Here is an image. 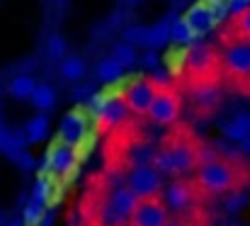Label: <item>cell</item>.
<instances>
[{
	"label": "cell",
	"instance_id": "cell-1",
	"mask_svg": "<svg viewBox=\"0 0 250 226\" xmlns=\"http://www.w3.org/2000/svg\"><path fill=\"white\" fill-rule=\"evenodd\" d=\"M243 180V163H233L226 158H214L202 163L197 170V187L207 195H226L241 187Z\"/></svg>",
	"mask_w": 250,
	"mask_h": 226
},
{
	"label": "cell",
	"instance_id": "cell-2",
	"mask_svg": "<svg viewBox=\"0 0 250 226\" xmlns=\"http://www.w3.org/2000/svg\"><path fill=\"white\" fill-rule=\"evenodd\" d=\"M194 165H199V156H197V146L189 141H172L170 146L158 151V156L153 160V168L167 178L185 175Z\"/></svg>",
	"mask_w": 250,
	"mask_h": 226
},
{
	"label": "cell",
	"instance_id": "cell-3",
	"mask_svg": "<svg viewBox=\"0 0 250 226\" xmlns=\"http://www.w3.org/2000/svg\"><path fill=\"white\" fill-rule=\"evenodd\" d=\"M124 185L139 200H153V197H161V192H163V175L153 165H134L126 173Z\"/></svg>",
	"mask_w": 250,
	"mask_h": 226
},
{
	"label": "cell",
	"instance_id": "cell-4",
	"mask_svg": "<svg viewBox=\"0 0 250 226\" xmlns=\"http://www.w3.org/2000/svg\"><path fill=\"white\" fill-rule=\"evenodd\" d=\"M78 160H81V156H78V146H71V144H66V141H54L49 151H46V158H44V173H49L51 178H66V175H71L76 168H78Z\"/></svg>",
	"mask_w": 250,
	"mask_h": 226
},
{
	"label": "cell",
	"instance_id": "cell-5",
	"mask_svg": "<svg viewBox=\"0 0 250 226\" xmlns=\"http://www.w3.org/2000/svg\"><path fill=\"white\" fill-rule=\"evenodd\" d=\"M92 107H95L102 127H107V129H117V127L126 124V119L131 114L124 97H117V95H92Z\"/></svg>",
	"mask_w": 250,
	"mask_h": 226
},
{
	"label": "cell",
	"instance_id": "cell-6",
	"mask_svg": "<svg viewBox=\"0 0 250 226\" xmlns=\"http://www.w3.org/2000/svg\"><path fill=\"white\" fill-rule=\"evenodd\" d=\"M156 92L158 88L148 78H134L131 83L124 85V102L134 114H148Z\"/></svg>",
	"mask_w": 250,
	"mask_h": 226
},
{
	"label": "cell",
	"instance_id": "cell-7",
	"mask_svg": "<svg viewBox=\"0 0 250 226\" xmlns=\"http://www.w3.org/2000/svg\"><path fill=\"white\" fill-rule=\"evenodd\" d=\"M170 222V212L163 204L161 197H153V200H141L139 207L134 209L129 226H166Z\"/></svg>",
	"mask_w": 250,
	"mask_h": 226
},
{
	"label": "cell",
	"instance_id": "cell-8",
	"mask_svg": "<svg viewBox=\"0 0 250 226\" xmlns=\"http://www.w3.org/2000/svg\"><path fill=\"white\" fill-rule=\"evenodd\" d=\"M224 68L238 80L250 78V42H231L224 49Z\"/></svg>",
	"mask_w": 250,
	"mask_h": 226
},
{
	"label": "cell",
	"instance_id": "cell-9",
	"mask_svg": "<svg viewBox=\"0 0 250 226\" xmlns=\"http://www.w3.org/2000/svg\"><path fill=\"white\" fill-rule=\"evenodd\" d=\"M161 200H163V204L167 207V212L182 214L194 202V187L189 182H185V180H170L167 185H163Z\"/></svg>",
	"mask_w": 250,
	"mask_h": 226
},
{
	"label": "cell",
	"instance_id": "cell-10",
	"mask_svg": "<svg viewBox=\"0 0 250 226\" xmlns=\"http://www.w3.org/2000/svg\"><path fill=\"white\" fill-rule=\"evenodd\" d=\"M90 129L87 122V112L85 110H71L63 114L61 124H59V141H66L71 146H81Z\"/></svg>",
	"mask_w": 250,
	"mask_h": 226
},
{
	"label": "cell",
	"instance_id": "cell-11",
	"mask_svg": "<svg viewBox=\"0 0 250 226\" xmlns=\"http://www.w3.org/2000/svg\"><path fill=\"white\" fill-rule=\"evenodd\" d=\"M182 20L189 24V29L197 34V39L204 37V34H209V32H214V29L219 27V20H216V15H214V10L209 7L207 0H199V2L189 5V7L185 10Z\"/></svg>",
	"mask_w": 250,
	"mask_h": 226
},
{
	"label": "cell",
	"instance_id": "cell-12",
	"mask_svg": "<svg viewBox=\"0 0 250 226\" xmlns=\"http://www.w3.org/2000/svg\"><path fill=\"white\" fill-rule=\"evenodd\" d=\"M148 117L156 124H172V122H177V117H180V97L172 90H158L153 102H151Z\"/></svg>",
	"mask_w": 250,
	"mask_h": 226
},
{
	"label": "cell",
	"instance_id": "cell-13",
	"mask_svg": "<svg viewBox=\"0 0 250 226\" xmlns=\"http://www.w3.org/2000/svg\"><path fill=\"white\" fill-rule=\"evenodd\" d=\"M139 197L126 187V185H114L109 192H107V204L114 209V212H119L126 222L131 219V214H134V209L139 207Z\"/></svg>",
	"mask_w": 250,
	"mask_h": 226
},
{
	"label": "cell",
	"instance_id": "cell-14",
	"mask_svg": "<svg viewBox=\"0 0 250 226\" xmlns=\"http://www.w3.org/2000/svg\"><path fill=\"white\" fill-rule=\"evenodd\" d=\"M221 134L231 144H243L250 139V112H236L231 119L221 124Z\"/></svg>",
	"mask_w": 250,
	"mask_h": 226
},
{
	"label": "cell",
	"instance_id": "cell-15",
	"mask_svg": "<svg viewBox=\"0 0 250 226\" xmlns=\"http://www.w3.org/2000/svg\"><path fill=\"white\" fill-rule=\"evenodd\" d=\"M214 66V51L204 44H192L187 49V71L197 75H204L211 71Z\"/></svg>",
	"mask_w": 250,
	"mask_h": 226
},
{
	"label": "cell",
	"instance_id": "cell-16",
	"mask_svg": "<svg viewBox=\"0 0 250 226\" xmlns=\"http://www.w3.org/2000/svg\"><path fill=\"white\" fill-rule=\"evenodd\" d=\"M192 100H194V105H197L199 110H214V107L221 102V90H219V85L202 80V83H194V88H192Z\"/></svg>",
	"mask_w": 250,
	"mask_h": 226
},
{
	"label": "cell",
	"instance_id": "cell-17",
	"mask_svg": "<svg viewBox=\"0 0 250 226\" xmlns=\"http://www.w3.org/2000/svg\"><path fill=\"white\" fill-rule=\"evenodd\" d=\"M22 149H27L22 129H7L5 124H0V153H5L10 160H15V156Z\"/></svg>",
	"mask_w": 250,
	"mask_h": 226
},
{
	"label": "cell",
	"instance_id": "cell-18",
	"mask_svg": "<svg viewBox=\"0 0 250 226\" xmlns=\"http://www.w3.org/2000/svg\"><path fill=\"white\" fill-rule=\"evenodd\" d=\"M37 85H39V83H37L34 75L20 73V75H15V78H10V83H7V95H10L12 100H32Z\"/></svg>",
	"mask_w": 250,
	"mask_h": 226
},
{
	"label": "cell",
	"instance_id": "cell-19",
	"mask_svg": "<svg viewBox=\"0 0 250 226\" xmlns=\"http://www.w3.org/2000/svg\"><path fill=\"white\" fill-rule=\"evenodd\" d=\"M22 134H24V141L27 144H42L46 136H49V117L46 114H34L27 119V124L22 127Z\"/></svg>",
	"mask_w": 250,
	"mask_h": 226
},
{
	"label": "cell",
	"instance_id": "cell-20",
	"mask_svg": "<svg viewBox=\"0 0 250 226\" xmlns=\"http://www.w3.org/2000/svg\"><path fill=\"white\" fill-rule=\"evenodd\" d=\"M56 100H59L56 88L49 85V83H39L29 102H32V107H34L39 114H46V112H51V110L56 107Z\"/></svg>",
	"mask_w": 250,
	"mask_h": 226
},
{
	"label": "cell",
	"instance_id": "cell-21",
	"mask_svg": "<svg viewBox=\"0 0 250 226\" xmlns=\"http://www.w3.org/2000/svg\"><path fill=\"white\" fill-rule=\"evenodd\" d=\"M172 20L175 17H163L153 24H148V42H146V49H163L167 42H170V27H172Z\"/></svg>",
	"mask_w": 250,
	"mask_h": 226
},
{
	"label": "cell",
	"instance_id": "cell-22",
	"mask_svg": "<svg viewBox=\"0 0 250 226\" xmlns=\"http://www.w3.org/2000/svg\"><path fill=\"white\" fill-rule=\"evenodd\" d=\"M170 42L177 49H189L192 44H197V34L189 29V24L182 17H175L172 20V27H170Z\"/></svg>",
	"mask_w": 250,
	"mask_h": 226
},
{
	"label": "cell",
	"instance_id": "cell-23",
	"mask_svg": "<svg viewBox=\"0 0 250 226\" xmlns=\"http://www.w3.org/2000/svg\"><path fill=\"white\" fill-rule=\"evenodd\" d=\"M85 73H87V66L81 56H66L61 64H59V75L68 83H78L83 80Z\"/></svg>",
	"mask_w": 250,
	"mask_h": 226
},
{
	"label": "cell",
	"instance_id": "cell-24",
	"mask_svg": "<svg viewBox=\"0 0 250 226\" xmlns=\"http://www.w3.org/2000/svg\"><path fill=\"white\" fill-rule=\"evenodd\" d=\"M95 75H97L100 83H117V80H122L124 68H122L112 56H104V59H100V61L95 64Z\"/></svg>",
	"mask_w": 250,
	"mask_h": 226
},
{
	"label": "cell",
	"instance_id": "cell-25",
	"mask_svg": "<svg viewBox=\"0 0 250 226\" xmlns=\"http://www.w3.org/2000/svg\"><path fill=\"white\" fill-rule=\"evenodd\" d=\"M124 71L126 68H134L136 66V61H139V54H136V46H131V44H126V42H117L114 46H112V54H109Z\"/></svg>",
	"mask_w": 250,
	"mask_h": 226
},
{
	"label": "cell",
	"instance_id": "cell-26",
	"mask_svg": "<svg viewBox=\"0 0 250 226\" xmlns=\"http://www.w3.org/2000/svg\"><path fill=\"white\" fill-rule=\"evenodd\" d=\"M44 217H46V204L44 202H39L34 197L24 202V207H22V222H24V226H39L44 222Z\"/></svg>",
	"mask_w": 250,
	"mask_h": 226
},
{
	"label": "cell",
	"instance_id": "cell-27",
	"mask_svg": "<svg viewBox=\"0 0 250 226\" xmlns=\"http://www.w3.org/2000/svg\"><path fill=\"white\" fill-rule=\"evenodd\" d=\"M250 202V195L243 190V187H236V190H231V192H226V200H224V209L229 212V214H238V212H243L246 207H248Z\"/></svg>",
	"mask_w": 250,
	"mask_h": 226
},
{
	"label": "cell",
	"instance_id": "cell-28",
	"mask_svg": "<svg viewBox=\"0 0 250 226\" xmlns=\"http://www.w3.org/2000/svg\"><path fill=\"white\" fill-rule=\"evenodd\" d=\"M156 156H158V151L153 149V146H148V144H136L134 149L129 151V163H131V168H134V165H153Z\"/></svg>",
	"mask_w": 250,
	"mask_h": 226
},
{
	"label": "cell",
	"instance_id": "cell-29",
	"mask_svg": "<svg viewBox=\"0 0 250 226\" xmlns=\"http://www.w3.org/2000/svg\"><path fill=\"white\" fill-rule=\"evenodd\" d=\"M97 226H129V222L119 214V212H114L109 204H107V200L97 207Z\"/></svg>",
	"mask_w": 250,
	"mask_h": 226
},
{
	"label": "cell",
	"instance_id": "cell-30",
	"mask_svg": "<svg viewBox=\"0 0 250 226\" xmlns=\"http://www.w3.org/2000/svg\"><path fill=\"white\" fill-rule=\"evenodd\" d=\"M122 42L131 46H146L148 42V24H129L122 34Z\"/></svg>",
	"mask_w": 250,
	"mask_h": 226
},
{
	"label": "cell",
	"instance_id": "cell-31",
	"mask_svg": "<svg viewBox=\"0 0 250 226\" xmlns=\"http://www.w3.org/2000/svg\"><path fill=\"white\" fill-rule=\"evenodd\" d=\"M54 182H56V178H51L49 173H42V175L37 178V182H34L32 197L39 200V202H44V204H49V202H51V200H49V192L54 190Z\"/></svg>",
	"mask_w": 250,
	"mask_h": 226
},
{
	"label": "cell",
	"instance_id": "cell-32",
	"mask_svg": "<svg viewBox=\"0 0 250 226\" xmlns=\"http://www.w3.org/2000/svg\"><path fill=\"white\" fill-rule=\"evenodd\" d=\"M66 51H68V42H66L61 34H51V37L46 39V54H49V59L63 61V59H66Z\"/></svg>",
	"mask_w": 250,
	"mask_h": 226
},
{
	"label": "cell",
	"instance_id": "cell-33",
	"mask_svg": "<svg viewBox=\"0 0 250 226\" xmlns=\"http://www.w3.org/2000/svg\"><path fill=\"white\" fill-rule=\"evenodd\" d=\"M148 80L158 88V90H170V80H172V73L166 68V64H161L158 68H153L148 73Z\"/></svg>",
	"mask_w": 250,
	"mask_h": 226
},
{
	"label": "cell",
	"instance_id": "cell-34",
	"mask_svg": "<svg viewBox=\"0 0 250 226\" xmlns=\"http://www.w3.org/2000/svg\"><path fill=\"white\" fill-rule=\"evenodd\" d=\"M236 34H238V39L250 42V10L243 12L241 17H236Z\"/></svg>",
	"mask_w": 250,
	"mask_h": 226
},
{
	"label": "cell",
	"instance_id": "cell-35",
	"mask_svg": "<svg viewBox=\"0 0 250 226\" xmlns=\"http://www.w3.org/2000/svg\"><path fill=\"white\" fill-rule=\"evenodd\" d=\"M226 7H229V17L236 20L250 10V0H226Z\"/></svg>",
	"mask_w": 250,
	"mask_h": 226
},
{
	"label": "cell",
	"instance_id": "cell-36",
	"mask_svg": "<svg viewBox=\"0 0 250 226\" xmlns=\"http://www.w3.org/2000/svg\"><path fill=\"white\" fill-rule=\"evenodd\" d=\"M139 64H141V66H144V68H146V71L151 73L153 68H158V66H161V56H158V51L148 49V51H146V54H144V56L139 59Z\"/></svg>",
	"mask_w": 250,
	"mask_h": 226
},
{
	"label": "cell",
	"instance_id": "cell-37",
	"mask_svg": "<svg viewBox=\"0 0 250 226\" xmlns=\"http://www.w3.org/2000/svg\"><path fill=\"white\" fill-rule=\"evenodd\" d=\"M15 163H17V165H20L22 170H32L37 160H34V156H32L29 151H27V149H22L20 153H17V156H15Z\"/></svg>",
	"mask_w": 250,
	"mask_h": 226
},
{
	"label": "cell",
	"instance_id": "cell-38",
	"mask_svg": "<svg viewBox=\"0 0 250 226\" xmlns=\"http://www.w3.org/2000/svg\"><path fill=\"white\" fill-rule=\"evenodd\" d=\"M71 97H73L76 102H83L87 97H92V88H90V85H78V88H73Z\"/></svg>",
	"mask_w": 250,
	"mask_h": 226
},
{
	"label": "cell",
	"instance_id": "cell-39",
	"mask_svg": "<svg viewBox=\"0 0 250 226\" xmlns=\"http://www.w3.org/2000/svg\"><path fill=\"white\" fill-rule=\"evenodd\" d=\"M54 219H56V217H54V212H46V217H44V222H42V224H39V226H54Z\"/></svg>",
	"mask_w": 250,
	"mask_h": 226
},
{
	"label": "cell",
	"instance_id": "cell-40",
	"mask_svg": "<svg viewBox=\"0 0 250 226\" xmlns=\"http://www.w3.org/2000/svg\"><path fill=\"white\" fill-rule=\"evenodd\" d=\"M5 226H24L22 219H10V222H5Z\"/></svg>",
	"mask_w": 250,
	"mask_h": 226
},
{
	"label": "cell",
	"instance_id": "cell-41",
	"mask_svg": "<svg viewBox=\"0 0 250 226\" xmlns=\"http://www.w3.org/2000/svg\"><path fill=\"white\" fill-rule=\"evenodd\" d=\"M241 151H243L246 156H250V139H248V141H243V144H241Z\"/></svg>",
	"mask_w": 250,
	"mask_h": 226
},
{
	"label": "cell",
	"instance_id": "cell-42",
	"mask_svg": "<svg viewBox=\"0 0 250 226\" xmlns=\"http://www.w3.org/2000/svg\"><path fill=\"white\" fill-rule=\"evenodd\" d=\"M166 226H189V224H185V222H180V219H170Z\"/></svg>",
	"mask_w": 250,
	"mask_h": 226
},
{
	"label": "cell",
	"instance_id": "cell-43",
	"mask_svg": "<svg viewBox=\"0 0 250 226\" xmlns=\"http://www.w3.org/2000/svg\"><path fill=\"white\" fill-rule=\"evenodd\" d=\"M126 2H131V5H139V2H144V0H126Z\"/></svg>",
	"mask_w": 250,
	"mask_h": 226
},
{
	"label": "cell",
	"instance_id": "cell-44",
	"mask_svg": "<svg viewBox=\"0 0 250 226\" xmlns=\"http://www.w3.org/2000/svg\"><path fill=\"white\" fill-rule=\"evenodd\" d=\"M54 2H56V5H63V2H68V0H54Z\"/></svg>",
	"mask_w": 250,
	"mask_h": 226
},
{
	"label": "cell",
	"instance_id": "cell-45",
	"mask_svg": "<svg viewBox=\"0 0 250 226\" xmlns=\"http://www.w3.org/2000/svg\"><path fill=\"white\" fill-rule=\"evenodd\" d=\"M0 226H5V219H2V214H0Z\"/></svg>",
	"mask_w": 250,
	"mask_h": 226
},
{
	"label": "cell",
	"instance_id": "cell-46",
	"mask_svg": "<svg viewBox=\"0 0 250 226\" xmlns=\"http://www.w3.org/2000/svg\"><path fill=\"white\" fill-rule=\"evenodd\" d=\"M0 124H2V117H0Z\"/></svg>",
	"mask_w": 250,
	"mask_h": 226
}]
</instances>
